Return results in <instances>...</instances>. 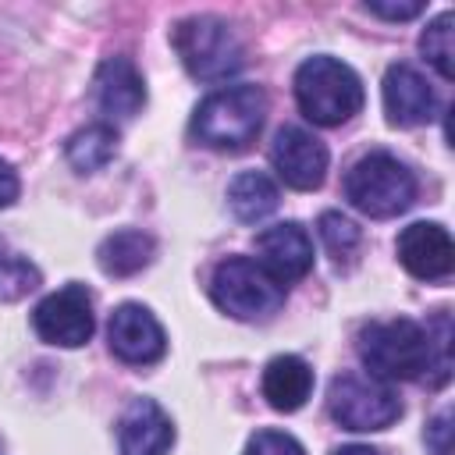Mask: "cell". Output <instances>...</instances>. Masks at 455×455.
<instances>
[{
  "label": "cell",
  "mask_w": 455,
  "mask_h": 455,
  "mask_svg": "<svg viewBox=\"0 0 455 455\" xmlns=\"http://www.w3.org/2000/svg\"><path fill=\"white\" fill-rule=\"evenodd\" d=\"M398 259L402 267L419 281H441L455 267V245L444 224L437 220H416L398 235Z\"/></svg>",
  "instance_id": "12"
},
{
  "label": "cell",
  "mask_w": 455,
  "mask_h": 455,
  "mask_svg": "<svg viewBox=\"0 0 455 455\" xmlns=\"http://www.w3.org/2000/svg\"><path fill=\"white\" fill-rule=\"evenodd\" d=\"M32 288H39V270L32 259L14 252L7 242H0V302H18Z\"/></svg>",
  "instance_id": "21"
},
{
  "label": "cell",
  "mask_w": 455,
  "mask_h": 455,
  "mask_svg": "<svg viewBox=\"0 0 455 455\" xmlns=\"http://www.w3.org/2000/svg\"><path fill=\"white\" fill-rule=\"evenodd\" d=\"M107 341H110V352L128 366H149L167 352V334L160 320L139 302H121L110 313Z\"/></svg>",
  "instance_id": "10"
},
{
  "label": "cell",
  "mask_w": 455,
  "mask_h": 455,
  "mask_svg": "<svg viewBox=\"0 0 455 455\" xmlns=\"http://www.w3.org/2000/svg\"><path fill=\"white\" fill-rule=\"evenodd\" d=\"M313 391V370L299 355H274L263 370V398L277 412H295Z\"/></svg>",
  "instance_id": "16"
},
{
  "label": "cell",
  "mask_w": 455,
  "mask_h": 455,
  "mask_svg": "<svg viewBox=\"0 0 455 455\" xmlns=\"http://www.w3.org/2000/svg\"><path fill=\"white\" fill-rule=\"evenodd\" d=\"M366 11L377 18H387V21H405V18L423 14V4H366Z\"/></svg>",
  "instance_id": "24"
},
{
  "label": "cell",
  "mask_w": 455,
  "mask_h": 455,
  "mask_svg": "<svg viewBox=\"0 0 455 455\" xmlns=\"http://www.w3.org/2000/svg\"><path fill=\"white\" fill-rule=\"evenodd\" d=\"M242 455H306L302 444L284 430H259L249 437Z\"/></svg>",
  "instance_id": "23"
},
{
  "label": "cell",
  "mask_w": 455,
  "mask_h": 455,
  "mask_svg": "<svg viewBox=\"0 0 455 455\" xmlns=\"http://www.w3.org/2000/svg\"><path fill=\"white\" fill-rule=\"evenodd\" d=\"M92 100L107 117H135L146 107V82L132 57H103L92 75Z\"/></svg>",
  "instance_id": "14"
},
{
  "label": "cell",
  "mask_w": 455,
  "mask_h": 455,
  "mask_svg": "<svg viewBox=\"0 0 455 455\" xmlns=\"http://www.w3.org/2000/svg\"><path fill=\"white\" fill-rule=\"evenodd\" d=\"M32 327L46 345L57 348H78L92 338L96 316H92V295L85 284H64L50 291L32 309Z\"/></svg>",
  "instance_id": "8"
},
{
  "label": "cell",
  "mask_w": 455,
  "mask_h": 455,
  "mask_svg": "<svg viewBox=\"0 0 455 455\" xmlns=\"http://www.w3.org/2000/svg\"><path fill=\"white\" fill-rule=\"evenodd\" d=\"M448 341H451V323L448 313L434 316L430 323H416L409 316L395 320H370L359 327L355 348L370 377L391 384V380H416L427 373L430 387H441L451 377V359H448Z\"/></svg>",
  "instance_id": "1"
},
{
  "label": "cell",
  "mask_w": 455,
  "mask_h": 455,
  "mask_svg": "<svg viewBox=\"0 0 455 455\" xmlns=\"http://www.w3.org/2000/svg\"><path fill=\"white\" fill-rule=\"evenodd\" d=\"M267 117V92L259 85H228L210 92L192 114V139L220 149L242 153L256 142Z\"/></svg>",
  "instance_id": "2"
},
{
  "label": "cell",
  "mask_w": 455,
  "mask_h": 455,
  "mask_svg": "<svg viewBox=\"0 0 455 455\" xmlns=\"http://www.w3.org/2000/svg\"><path fill=\"white\" fill-rule=\"evenodd\" d=\"M316 231H320V242H323V249L334 256L338 267H348V263L355 259V252H359V245H363V231H359L348 217H341L338 210H327V213H320Z\"/></svg>",
  "instance_id": "20"
},
{
  "label": "cell",
  "mask_w": 455,
  "mask_h": 455,
  "mask_svg": "<svg viewBox=\"0 0 455 455\" xmlns=\"http://www.w3.org/2000/svg\"><path fill=\"white\" fill-rule=\"evenodd\" d=\"M256 256H259L256 263L284 288V284L302 281L313 270V238L295 220L270 224L256 235Z\"/></svg>",
  "instance_id": "11"
},
{
  "label": "cell",
  "mask_w": 455,
  "mask_h": 455,
  "mask_svg": "<svg viewBox=\"0 0 455 455\" xmlns=\"http://www.w3.org/2000/svg\"><path fill=\"white\" fill-rule=\"evenodd\" d=\"M327 409L334 423L355 434L387 430L402 416V402L391 391V384L370 373H338L327 387Z\"/></svg>",
  "instance_id": "7"
},
{
  "label": "cell",
  "mask_w": 455,
  "mask_h": 455,
  "mask_svg": "<svg viewBox=\"0 0 455 455\" xmlns=\"http://www.w3.org/2000/svg\"><path fill=\"white\" fill-rule=\"evenodd\" d=\"M451 21H455V14H451V11H441V14L423 28V36H419V53L434 64V71H437L444 82L455 75V68H451V57H455Z\"/></svg>",
  "instance_id": "22"
},
{
  "label": "cell",
  "mask_w": 455,
  "mask_h": 455,
  "mask_svg": "<svg viewBox=\"0 0 455 455\" xmlns=\"http://www.w3.org/2000/svg\"><path fill=\"white\" fill-rule=\"evenodd\" d=\"M174 444V423L153 398H132L117 419L121 455H167Z\"/></svg>",
  "instance_id": "15"
},
{
  "label": "cell",
  "mask_w": 455,
  "mask_h": 455,
  "mask_svg": "<svg viewBox=\"0 0 455 455\" xmlns=\"http://www.w3.org/2000/svg\"><path fill=\"white\" fill-rule=\"evenodd\" d=\"M64 153H68V164L82 174L103 171L117 153V132L114 124H85L68 139Z\"/></svg>",
  "instance_id": "19"
},
{
  "label": "cell",
  "mask_w": 455,
  "mask_h": 455,
  "mask_svg": "<svg viewBox=\"0 0 455 455\" xmlns=\"http://www.w3.org/2000/svg\"><path fill=\"white\" fill-rule=\"evenodd\" d=\"M448 409L434 416V423L427 427V444H430V455H448Z\"/></svg>",
  "instance_id": "25"
},
{
  "label": "cell",
  "mask_w": 455,
  "mask_h": 455,
  "mask_svg": "<svg viewBox=\"0 0 455 455\" xmlns=\"http://www.w3.org/2000/svg\"><path fill=\"white\" fill-rule=\"evenodd\" d=\"M363 78L338 57L316 53L306 57L295 71V103L313 124H345L363 110Z\"/></svg>",
  "instance_id": "3"
},
{
  "label": "cell",
  "mask_w": 455,
  "mask_h": 455,
  "mask_svg": "<svg viewBox=\"0 0 455 455\" xmlns=\"http://www.w3.org/2000/svg\"><path fill=\"white\" fill-rule=\"evenodd\" d=\"M327 146L299 128V124H288L274 135L270 142V164L277 171V178L288 185V188H299V192H313L323 185V174H327Z\"/></svg>",
  "instance_id": "9"
},
{
  "label": "cell",
  "mask_w": 455,
  "mask_h": 455,
  "mask_svg": "<svg viewBox=\"0 0 455 455\" xmlns=\"http://www.w3.org/2000/svg\"><path fill=\"white\" fill-rule=\"evenodd\" d=\"M171 43L185 71L199 82H224L245 64V46L217 14H192L171 28Z\"/></svg>",
  "instance_id": "4"
},
{
  "label": "cell",
  "mask_w": 455,
  "mask_h": 455,
  "mask_svg": "<svg viewBox=\"0 0 455 455\" xmlns=\"http://www.w3.org/2000/svg\"><path fill=\"white\" fill-rule=\"evenodd\" d=\"M153 252H156L153 235H146L139 228H121L100 242L96 259H100V270L110 277H132L153 263Z\"/></svg>",
  "instance_id": "17"
},
{
  "label": "cell",
  "mask_w": 455,
  "mask_h": 455,
  "mask_svg": "<svg viewBox=\"0 0 455 455\" xmlns=\"http://www.w3.org/2000/svg\"><path fill=\"white\" fill-rule=\"evenodd\" d=\"M18 199V174L11 171L7 160H0V206H11Z\"/></svg>",
  "instance_id": "26"
},
{
  "label": "cell",
  "mask_w": 455,
  "mask_h": 455,
  "mask_svg": "<svg viewBox=\"0 0 455 455\" xmlns=\"http://www.w3.org/2000/svg\"><path fill=\"white\" fill-rule=\"evenodd\" d=\"M384 114L395 128H416L427 124L437 110V96L430 82L412 68V64H391L384 71Z\"/></svg>",
  "instance_id": "13"
},
{
  "label": "cell",
  "mask_w": 455,
  "mask_h": 455,
  "mask_svg": "<svg viewBox=\"0 0 455 455\" xmlns=\"http://www.w3.org/2000/svg\"><path fill=\"white\" fill-rule=\"evenodd\" d=\"M210 299L235 320H267L281 309L284 288L249 256H228L213 267Z\"/></svg>",
  "instance_id": "6"
},
{
  "label": "cell",
  "mask_w": 455,
  "mask_h": 455,
  "mask_svg": "<svg viewBox=\"0 0 455 455\" xmlns=\"http://www.w3.org/2000/svg\"><path fill=\"white\" fill-rule=\"evenodd\" d=\"M277 203H281L277 185L263 171H242L228 185V206L242 224H259L277 210Z\"/></svg>",
  "instance_id": "18"
},
{
  "label": "cell",
  "mask_w": 455,
  "mask_h": 455,
  "mask_svg": "<svg viewBox=\"0 0 455 455\" xmlns=\"http://www.w3.org/2000/svg\"><path fill=\"white\" fill-rule=\"evenodd\" d=\"M331 455H380V451L370 448V444H341V448H334Z\"/></svg>",
  "instance_id": "27"
},
{
  "label": "cell",
  "mask_w": 455,
  "mask_h": 455,
  "mask_svg": "<svg viewBox=\"0 0 455 455\" xmlns=\"http://www.w3.org/2000/svg\"><path fill=\"white\" fill-rule=\"evenodd\" d=\"M345 199L366 217H398L416 199L412 171L391 153H366L345 174Z\"/></svg>",
  "instance_id": "5"
}]
</instances>
